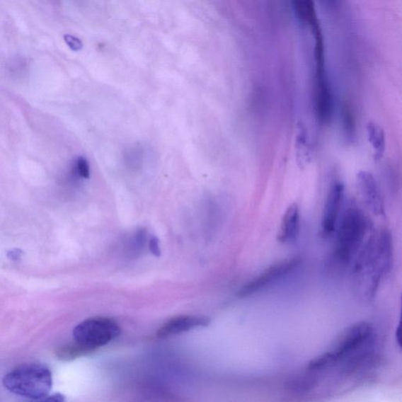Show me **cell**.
I'll return each instance as SVG.
<instances>
[{"instance_id": "2e32d148", "label": "cell", "mask_w": 402, "mask_h": 402, "mask_svg": "<svg viewBox=\"0 0 402 402\" xmlns=\"http://www.w3.org/2000/svg\"><path fill=\"white\" fill-rule=\"evenodd\" d=\"M91 176L90 165L83 156H79L74 161L70 171V178L74 182L89 179Z\"/></svg>"}, {"instance_id": "277c9868", "label": "cell", "mask_w": 402, "mask_h": 402, "mask_svg": "<svg viewBox=\"0 0 402 402\" xmlns=\"http://www.w3.org/2000/svg\"><path fill=\"white\" fill-rule=\"evenodd\" d=\"M3 384L6 389L17 396L42 400L52 389V373L45 364H26L6 374Z\"/></svg>"}, {"instance_id": "d6986e66", "label": "cell", "mask_w": 402, "mask_h": 402, "mask_svg": "<svg viewBox=\"0 0 402 402\" xmlns=\"http://www.w3.org/2000/svg\"><path fill=\"white\" fill-rule=\"evenodd\" d=\"M23 255V251L20 249H13L7 253V257L12 261H18Z\"/></svg>"}, {"instance_id": "ac0fdd59", "label": "cell", "mask_w": 402, "mask_h": 402, "mask_svg": "<svg viewBox=\"0 0 402 402\" xmlns=\"http://www.w3.org/2000/svg\"><path fill=\"white\" fill-rule=\"evenodd\" d=\"M149 249L151 253L154 255L159 257L161 255V248L159 246V240L156 236H153L149 241Z\"/></svg>"}, {"instance_id": "5b68a950", "label": "cell", "mask_w": 402, "mask_h": 402, "mask_svg": "<svg viewBox=\"0 0 402 402\" xmlns=\"http://www.w3.org/2000/svg\"><path fill=\"white\" fill-rule=\"evenodd\" d=\"M315 49L314 110L320 123L326 125L333 117L334 98L326 74L322 38L316 39Z\"/></svg>"}, {"instance_id": "8992f818", "label": "cell", "mask_w": 402, "mask_h": 402, "mask_svg": "<svg viewBox=\"0 0 402 402\" xmlns=\"http://www.w3.org/2000/svg\"><path fill=\"white\" fill-rule=\"evenodd\" d=\"M120 328L117 323L107 318H92L84 321L74 330L75 340L98 350L117 338Z\"/></svg>"}, {"instance_id": "7a4b0ae2", "label": "cell", "mask_w": 402, "mask_h": 402, "mask_svg": "<svg viewBox=\"0 0 402 402\" xmlns=\"http://www.w3.org/2000/svg\"><path fill=\"white\" fill-rule=\"evenodd\" d=\"M374 342V329L369 323H356L344 330L325 353L314 358L308 369L318 371L344 362H348V368H355L369 355Z\"/></svg>"}, {"instance_id": "44dd1931", "label": "cell", "mask_w": 402, "mask_h": 402, "mask_svg": "<svg viewBox=\"0 0 402 402\" xmlns=\"http://www.w3.org/2000/svg\"><path fill=\"white\" fill-rule=\"evenodd\" d=\"M401 326L399 325L396 330V340L398 344V346L401 348Z\"/></svg>"}, {"instance_id": "9a60e30c", "label": "cell", "mask_w": 402, "mask_h": 402, "mask_svg": "<svg viewBox=\"0 0 402 402\" xmlns=\"http://www.w3.org/2000/svg\"><path fill=\"white\" fill-rule=\"evenodd\" d=\"M96 350L84 345L75 340L74 343L66 344L56 350V356L62 361H71L78 357L92 354Z\"/></svg>"}, {"instance_id": "4fadbf2b", "label": "cell", "mask_w": 402, "mask_h": 402, "mask_svg": "<svg viewBox=\"0 0 402 402\" xmlns=\"http://www.w3.org/2000/svg\"><path fill=\"white\" fill-rule=\"evenodd\" d=\"M367 137L373 150L376 161L382 159L386 146V134L383 127L375 122L370 121L367 125Z\"/></svg>"}, {"instance_id": "5bb4252c", "label": "cell", "mask_w": 402, "mask_h": 402, "mask_svg": "<svg viewBox=\"0 0 402 402\" xmlns=\"http://www.w3.org/2000/svg\"><path fill=\"white\" fill-rule=\"evenodd\" d=\"M292 3L302 23L311 26L313 30L318 27L314 0H292Z\"/></svg>"}, {"instance_id": "3957f363", "label": "cell", "mask_w": 402, "mask_h": 402, "mask_svg": "<svg viewBox=\"0 0 402 402\" xmlns=\"http://www.w3.org/2000/svg\"><path fill=\"white\" fill-rule=\"evenodd\" d=\"M369 229L370 222L362 210L355 206L348 207L335 229L334 261L340 265L349 264L362 247Z\"/></svg>"}, {"instance_id": "7c38bea8", "label": "cell", "mask_w": 402, "mask_h": 402, "mask_svg": "<svg viewBox=\"0 0 402 402\" xmlns=\"http://www.w3.org/2000/svg\"><path fill=\"white\" fill-rule=\"evenodd\" d=\"M295 155L298 166L304 168L312 161V149L307 127L303 122L297 125L295 138Z\"/></svg>"}, {"instance_id": "52a82bcc", "label": "cell", "mask_w": 402, "mask_h": 402, "mask_svg": "<svg viewBox=\"0 0 402 402\" xmlns=\"http://www.w3.org/2000/svg\"><path fill=\"white\" fill-rule=\"evenodd\" d=\"M300 263L301 258L299 257H293L270 265L260 275L256 276L243 285L238 293L239 297L246 298L261 292L271 284L290 274L291 272L299 267Z\"/></svg>"}, {"instance_id": "6da1fadb", "label": "cell", "mask_w": 402, "mask_h": 402, "mask_svg": "<svg viewBox=\"0 0 402 402\" xmlns=\"http://www.w3.org/2000/svg\"><path fill=\"white\" fill-rule=\"evenodd\" d=\"M394 243L391 232L383 228L369 236L359 250L354 265V277L360 284L364 279V297L375 296L380 281L392 268Z\"/></svg>"}, {"instance_id": "8fae6325", "label": "cell", "mask_w": 402, "mask_h": 402, "mask_svg": "<svg viewBox=\"0 0 402 402\" xmlns=\"http://www.w3.org/2000/svg\"><path fill=\"white\" fill-rule=\"evenodd\" d=\"M301 217L299 207L292 204L285 210L280 224L277 240L282 243H292L299 238Z\"/></svg>"}, {"instance_id": "e0dca14e", "label": "cell", "mask_w": 402, "mask_h": 402, "mask_svg": "<svg viewBox=\"0 0 402 402\" xmlns=\"http://www.w3.org/2000/svg\"><path fill=\"white\" fill-rule=\"evenodd\" d=\"M64 40L67 42L68 47L74 52H80L83 49L82 41L74 37L73 35L66 34L64 35Z\"/></svg>"}, {"instance_id": "ba28073f", "label": "cell", "mask_w": 402, "mask_h": 402, "mask_svg": "<svg viewBox=\"0 0 402 402\" xmlns=\"http://www.w3.org/2000/svg\"><path fill=\"white\" fill-rule=\"evenodd\" d=\"M344 197V185L340 181H335L328 191V195L323 207L321 221V235L329 238L334 233L338 225Z\"/></svg>"}, {"instance_id": "ffe728a7", "label": "cell", "mask_w": 402, "mask_h": 402, "mask_svg": "<svg viewBox=\"0 0 402 402\" xmlns=\"http://www.w3.org/2000/svg\"><path fill=\"white\" fill-rule=\"evenodd\" d=\"M64 400H66V398H64V396L59 393L52 394V396H47L44 399H42V401H54V402H62L64 401Z\"/></svg>"}, {"instance_id": "9c48e42d", "label": "cell", "mask_w": 402, "mask_h": 402, "mask_svg": "<svg viewBox=\"0 0 402 402\" xmlns=\"http://www.w3.org/2000/svg\"><path fill=\"white\" fill-rule=\"evenodd\" d=\"M357 184L364 204L377 217H385L386 209L381 191L374 176L368 171H360L357 175Z\"/></svg>"}, {"instance_id": "30bf717a", "label": "cell", "mask_w": 402, "mask_h": 402, "mask_svg": "<svg viewBox=\"0 0 402 402\" xmlns=\"http://www.w3.org/2000/svg\"><path fill=\"white\" fill-rule=\"evenodd\" d=\"M210 324V319L200 316H180L169 320L158 330L159 338H166L171 335L188 332L199 327H205Z\"/></svg>"}]
</instances>
